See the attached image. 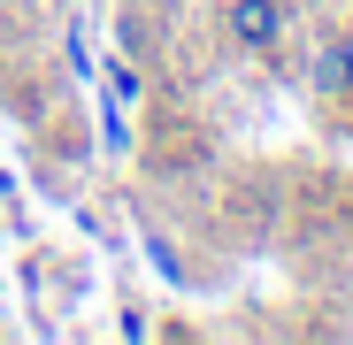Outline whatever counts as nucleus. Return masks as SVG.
<instances>
[{
	"instance_id": "obj_1",
	"label": "nucleus",
	"mask_w": 353,
	"mask_h": 345,
	"mask_svg": "<svg viewBox=\"0 0 353 345\" xmlns=\"http://www.w3.org/2000/svg\"><path fill=\"white\" fill-rule=\"evenodd\" d=\"M223 31L246 54H276L284 46V0H223Z\"/></svg>"
},
{
	"instance_id": "obj_2",
	"label": "nucleus",
	"mask_w": 353,
	"mask_h": 345,
	"mask_svg": "<svg viewBox=\"0 0 353 345\" xmlns=\"http://www.w3.org/2000/svg\"><path fill=\"white\" fill-rule=\"evenodd\" d=\"M315 92H345V62H338V46L315 54Z\"/></svg>"
},
{
	"instance_id": "obj_3",
	"label": "nucleus",
	"mask_w": 353,
	"mask_h": 345,
	"mask_svg": "<svg viewBox=\"0 0 353 345\" xmlns=\"http://www.w3.org/2000/svg\"><path fill=\"white\" fill-rule=\"evenodd\" d=\"M338 62H345V85H353V39H345V46H338Z\"/></svg>"
}]
</instances>
